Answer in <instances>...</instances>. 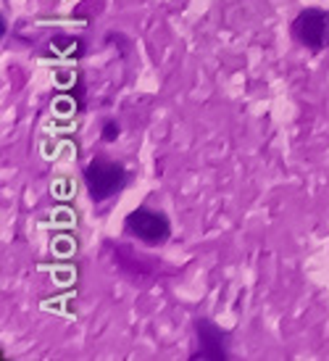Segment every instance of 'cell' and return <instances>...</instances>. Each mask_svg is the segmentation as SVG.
Here are the masks:
<instances>
[{"label":"cell","instance_id":"cell-1","mask_svg":"<svg viewBox=\"0 0 329 361\" xmlns=\"http://www.w3.org/2000/svg\"><path fill=\"white\" fill-rule=\"evenodd\" d=\"M82 180H85V187H87V196H90L92 203H105V200L119 196L129 185V172L116 158L95 156L82 169Z\"/></svg>","mask_w":329,"mask_h":361},{"label":"cell","instance_id":"cell-2","mask_svg":"<svg viewBox=\"0 0 329 361\" xmlns=\"http://www.w3.org/2000/svg\"><path fill=\"white\" fill-rule=\"evenodd\" d=\"M124 232H127V238L142 243L148 248H158V245H166L169 238H171V219L161 209L137 206V209H132L127 214Z\"/></svg>","mask_w":329,"mask_h":361},{"label":"cell","instance_id":"cell-3","mask_svg":"<svg viewBox=\"0 0 329 361\" xmlns=\"http://www.w3.org/2000/svg\"><path fill=\"white\" fill-rule=\"evenodd\" d=\"M290 34L303 50L321 53L329 48V8L308 6L290 21Z\"/></svg>","mask_w":329,"mask_h":361},{"label":"cell","instance_id":"cell-4","mask_svg":"<svg viewBox=\"0 0 329 361\" xmlns=\"http://www.w3.org/2000/svg\"><path fill=\"white\" fill-rule=\"evenodd\" d=\"M195 348L190 351V361H229V332L222 330L211 316H198L193 322Z\"/></svg>","mask_w":329,"mask_h":361},{"label":"cell","instance_id":"cell-5","mask_svg":"<svg viewBox=\"0 0 329 361\" xmlns=\"http://www.w3.org/2000/svg\"><path fill=\"white\" fill-rule=\"evenodd\" d=\"M121 135V127H119V121L116 119H108L103 121V127H100V140L103 143H116Z\"/></svg>","mask_w":329,"mask_h":361}]
</instances>
